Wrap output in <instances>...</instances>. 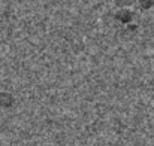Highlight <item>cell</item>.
<instances>
[{"label": "cell", "instance_id": "obj_1", "mask_svg": "<svg viewBox=\"0 0 154 146\" xmlns=\"http://www.w3.org/2000/svg\"><path fill=\"white\" fill-rule=\"evenodd\" d=\"M115 18L120 21V22H124V24H127V22H130L132 19H133V12L127 7V9H118L117 12H115Z\"/></svg>", "mask_w": 154, "mask_h": 146}, {"label": "cell", "instance_id": "obj_2", "mask_svg": "<svg viewBox=\"0 0 154 146\" xmlns=\"http://www.w3.org/2000/svg\"><path fill=\"white\" fill-rule=\"evenodd\" d=\"M15 103V98L11 93H6V91H0V107L3 109H9L12 107Z\"/></svg>", "mask_w": 154, "mask_h": 146}, {"label": "cell", "instance_id": "obj_3", "mask_svg": "<svg viewBox=\"0 0 154 146\" xmlns=\"http://www.w3.org/2000/svg\"><path fill=\"white\" fill-rule=\"evenodd\" d=\"M135 0H115V6L120 9H127V6H132Z\"/></svg>", "mask_w": 154, "mask_h": 146}, {"label": "cell", "instance_id": "obj_4", "mask_svg": "<svg viewBox=\"0 0 154 146\" xmlns=\"http://www.w3.org/2000/svg\"><path fill=\"white\" fill-rule=\"evenodd\" d=\"M139 1V4H141V7L142 9H150V7H153V4H154V0H138Z\"/></svg>", "mask_w": 154, "mask_h": 146}, {"label": "cell", "instance_id": "obj_5", "mask_svg": "<svg viewBox=\"0 0 154 146\" xmlns=\"http://www.w3.org/2000/svg\"><path fill=\"white\" fill-rule=\"evenodd\" d=\"M153 103H154V93H153Z\"/></svg>", "mask_w": 154, "mask_h": 146}]
</instances>
